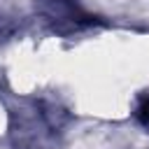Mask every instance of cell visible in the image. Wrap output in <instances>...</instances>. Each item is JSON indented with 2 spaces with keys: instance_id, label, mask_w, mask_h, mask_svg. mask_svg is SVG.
<instances>
[{
  "instance_id": "6da1fadb",
  "label": "cell",
  "mask_w": 149,
  "mask_h": 149,
  "mask_svg": "<svg viewBox=\"0 0 149 149\" xmlns=\"http://www.w3.org/2000/svg\"><path fill=\"white\" fill-rule=\"evenodd\" d=\"M137 116H140L142 123H149V95L140 102V107H137Z\"/></svg>"
}]
</instances>
